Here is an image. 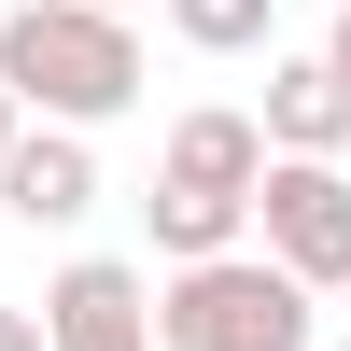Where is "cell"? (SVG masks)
<instances>
[{
	"instance_id": "cell-1",
	"label": "cell",
	"mask_w": 351,
	"mask_h": 351,
	"mask_svg": "<svg viewBox=\"0 0 351 351\" xmlns=\"http://www.w3.org/2000/svg\"><path fill=\"white\" fill-rule=\"evenodd\" d=\"M0 84H14L28 127H84L99 141L141 99V28L99 14V0H14L0 14Z\"/></svg>"
},
{
	"instance_id": "cell-2",
	"label": "cell",
	"mask_w": 351,
	"mask_h": 351,
	"mask_svg": "<svg viewBox=\"0 0 351 351\" xmlns=\"http://www.w3.org/2000/svg\"><path fill=\"white\" fill-rule=\"evenodd\" d=\"M155 351H309V281L267 267V253H197V267H169L155 295Z\"/></svg>"
},
{
	"instance_id": "cell-3",
	"label": "cell",
	"mask_w": 351,
	"mask_h": 351,
	"mask_svg": "<svg viewBox=\"0 0 351 351\" xmlns=\"http://www.w3.org/2000/svg\"><path fill=\"white\" fill-rule=\"evenodd\" d=\"M253 253L295 267L309 295H351V169L337 155H267L253 169Z\"/></svg>"
},
{
	"instance_id": "cell-4",
	"label": "cell",
	"mask_w": 351,
	"mask_h": 351,
	"mask_svg": "<svg viewBox=\"0 0 351 351\" xmlns=\"http://www.w3.org/2000/svg\"><path fill=\"white\" fill-rule=\"evenodd\" d=\"M43 351H155V281L112 253H71L43 281Z\"/></svg>"
},
{
	"instance_id": "cell-5",
	"label": "cell",
	"mask_w": 351,
	"mask_h": 351,
	"mask_svg": "<svg viewBox=\"0 0 351 351\" xmlns=\"http://www.w3.org/2000/svg\"><path fill=\"white\" fill-rule=\"evenodd\" d=\"M0 211L14 225H84L99 211V141L84 127H14L0 141Z\"/></svg>"
},
{
	"instance_id": "cell-6",
	"label": "cell",
	"mask_w": 351,
	"mask_h": 351,
	"mask_svg": "<svg viewBox=\"0 0 351 351\" xmlns=\"http://www.w3.org/2000/svg\"><path fill=\"white\" fill-rule=\"evenodd\" d=\"M253 169H267L253 112H225V99L169 112V169H155V183H183V197H239V211H253Z\"/></svg>"
},
{
	"instance_id": "cell-7",
	"label": "cell",
	"mask_w": 351,
	"mask_h": 351,
	"mask_svg": "<svg viewBox=\"0 0 351 351\" xmlns=\"http://www.w3.org/2000/svg\"><path fill=\"white\" fill-rule=\"evenodd\" d=\"M267 155H351V84L324 56H267V112H253Z\"/></svg>"
},
{
	"instance_id": "cell-8",
	"label": "cell",
	"mask_w": 351,
	"mask_h": 351,
	"mask_svg": "<svg viewBox=\"0 0 351 351\" xmlns=\"http://www.w3.org/2000/svg\"><path fill=\"white\" fill-rule=\"evenodd\" d=\"M141 211H155V253H169V267H197V253H239V239H253L239 197H183V183H155Z\"/></svg>"
},
{
	"instance_id": "cell-9",
	"label": "cell",
	"mask_w": 351,
	"mask_h": 351,
	"mask_svg": "<svg viewBox=\"0 0 351 351\" xmlns=\"http://www.w3.org/2000/svg\"><path fill=\"white\" fill-rule=\"evenodd\" d=\"M267 14H281V0H169V28H183L197 56H253V43H267Z\"/></svg>"
},
{
	"instance_id": "cell-10",
	"label": "cell",
	"mask_w": 351,
	"mask_h": 351,
	"mask_svg": "<svg viewBox=\"0 0 351 351\" xmlns=\"http://www.w3.org/2000/svg\"><path fill=\"white\" fill-rule=\"evenodd\" d=\"M0 351H43V309H0Z\"/></svg>"
},
{
	"instance_id": "cell-11",
	"label": "cell",
	"mask_w": 351,
	"mask_h": 351,
	"mask_svg": "<svg viewBox=\"0 0 351 351\" xmlns=\"http://www.w3.org/2000/svg\"><path fill=\"white\" fill-rule=\"evenodd\" d=\"M324 71H337V84H351V0H337V28H324Z\"/></svg>"
},
{
	"instance_id": "cell-12",
	"label": "cell",
	"mask_w": 351,
	"mask_h": 351,
	"mask_svg": "<svg viewBox=\"0 0 351 351\" xmlns=\"http://www.w3.org/2000/svg\"><path fill=\"white\" fill-rule=\"evenodd\" d=\"M14 127H28V112H14V84H0V141H14Z\"/></svg>"
},
{
	"instance_id": "cell-13",
	"label": "cell",
	"mask_w": 351,
	"mask_h": 351,
	"mask_svg": "<svg viewBox=\"0 0 351 351\" xmlns=\"http://www.w3.org/2000/svg\"><path fill=\"white\" fill-rule=\"evenodd\" d=\"M99 14H141V0H99Z\"/></svg>"
}]
</instances>
